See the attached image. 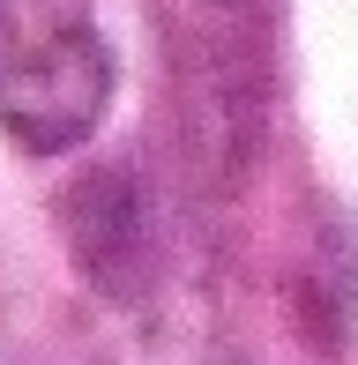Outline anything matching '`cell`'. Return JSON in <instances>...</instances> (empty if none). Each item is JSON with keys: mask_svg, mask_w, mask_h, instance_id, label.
Here are the masks:
<instances>
[{"mask_svg": "<svg viewBox=\"0 0 358 365\" xmlns=\"http://www.w3.org/2000/svg\"><path fill=\"white\" fill-rule=\"evenodd\" d=\"M120 90V60L90 23H60L15 68L0 75V135L23 157H68L105 127V105Z\"/></svg>", "mask_w": 358, "mask_h": 365, "instance_id": "6da1fadb", "label": "cell"}, {"mask_svg": "<svg viewBox=\"0 0 358 365\" xmlns=\"http://www.w3.org/2000/svg\"><path fill=\"white\" fill-rule=\"evenodd\" d=\"M60 239L83 284L112 306H135L150 291L157 239H150V194L127 164H83L60 187Z\"/></svg>", "mask_w": 358, "mask_h": 365, "instance_id": "7a4b0ae2", "label": "cell"}, {"mask_svg": "<svg viewBox=\"0 0 358 365\" xmlns=\"http://www.w3.org/2000/svg\"><path fill=\"white\" fill-rule=\"evenodd\" d=\"M358 313V261H351V224L336 209H321L314 246H306L299 276H291V321L314 351H344Z\"/></svg>", "mask_w": 358, "mask_h": 365, "instance_id": "3957f363", "label": "cell"}, {"mask_svg": "<svg viewBox=\"0 0 358 365\" xmlns=\"http://www.w3.org/2000/svg\"><path fill=\"white\" fill-rule=\"evenodd\" d=\"M15 53H23V45H15V0H0V75L15 68Z\"/></svg>", "mask_w": 358, "mask_h": 365, "instance_id": "277c9868", "label": "cell"}]
</instances>
